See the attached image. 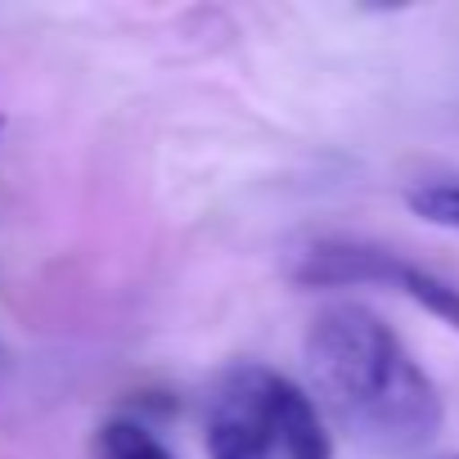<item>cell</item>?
I'll use <instances>...</instances> for the list:
<instances>
[{"mask_svg":"<svg viewBox=\"0 0 459 459\" xmlns=\"http://www.w3.org/2000/svg\"><path fill=\"white\" fill-rule=\"evenodd\" d=\"M311 401L347 432L383 450H414L441 432L446 405L437 383L369 307L338 302L320 311L302 342Z\"/></svg>","mask_w":459,"mask_h":459,"instance_id":"6da1fadb","label":"cell"},{"mask_svg":"<svg viewBox=\"0 0 459 459\" xmlns=\"http://www.w3.org/2000/svg\"><path fill=\"white\" fill-rule=\"evenodd\" d=\"M293 284L302 289H360V284H383L396 289L405 298H414L423 311H432L437 320H446L450 329H459V289L450 280H441L437 271L405 262L392 248L365 244V239H320L311 248H302L289 266Z\"/></svg>","mask_w":459,"mask_h":459,"instance_id":"7a4b0ae2","label":"cell"},{"mask_svg":"<svg viewBox=\"0 0 459 459\" xmlns=\"http://www.w3.org/2000/svg\"><path fill=\"white\" fill-rule=\"evenodd\" d=\"M275 369L239 365L212 396L207 459H275Z\"/></svg>","mask_w":459,"mask_h":459,"instance_id":"3957f363","label":"cell"},{"mask_svg":"<svg viewBox=\"0 0 459 459\" xmlns=\"http://www.w3.org/2000/svg\"><path fill=\"white\" fill-rule=\"evenodd\" d=\"M271 410H275V450H284V459H333V441L320 419V405L302 387L275 374Z\"/></svg>","mask_w":459,"mask_h":459,"instance_id":"277c9868","label":"cell"},{"mask_svg":"<svg viewBox=\"0 0 459 459\" xmlns=\"http://www.w3.org/2000/svg\"><path fill=\"white\" fill-rule=\"evenodd\" d=\"M100 459H176L144 423L135 419H113L100 428V441H95Z\"/></svg>","mask_w":459,"mask_h":459,"instance_id":"5b68a950","label":"cell"},{"mask_svg":"<svg viewBox=\"0 0 459 459\" xmlns=\"http://www.w3.org/2000/svg\"><path fill=\"white\" fill-rule=\"evenodd\" d=\"M410 212L432 221V225H446V230H459V180H428V185H414L405 194Z\"/></svg>","mask_w":459,"mask_h":459,"instance_id":"8992f818","label":"cell"},{"mask_svg":"<svg viewBox=\"0 0 459 459\" xmlns=\"http://www.w3.org/2000/svg\"><path fill=\"white\" fill-rule=\"evenodd\" d=\"M446 459H459V455H446Z\"/></svg>","mask_w":459,"mask_h":459,"instance_id":"52a82bcc","label":"cell"},{"mask_svg":"<svg viewBox=\"0 0 459 459\" xmlns=\"http://www.w3.org/2000/svg\"><path fill=\"white\" fill-rule=\"evenodd\" d=\"M0 126H5V122H0Z\"/></svg>","mask_w":459,"mask_h":459,"instance_id":"ba28073f","label":"cell"}]
</instances>
